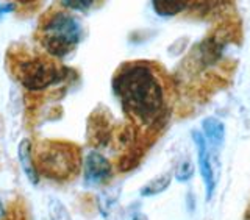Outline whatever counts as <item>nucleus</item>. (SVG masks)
<instances>
[{"instance_id":"39448f33","label":"nucleus","mask_w":250,"mask_h":220,"mask_svg":"<svg viewBox=\"0 0 250 220\" xmlns=\"http://www.w3.org/2000/svg\"><path fill=\"white\" fill-rule=\"evenodd\" d=\"M192 139L194 144L197 147V156H199V169L203 183H205V191H207V200H211L214 195L216 189V181L217 178L214 175L213 164H211V155L208 150V142L203 133L200 131H192Z\"/></svg>"},{"instance_id":"f8f14e48","label":"nucleus","mask_w":250,"mask_h":220,"mask_svg":"<svg viewBox=\"0 0 250 220\" xmlns=\"http://www.w3.org/2000/svg\"><path fill=\"white\" fill-rule=\"evenodd\" d=\"M194 175V166L189 160H185L178 164V167L175 170V178L178 181H189Z\"/></svg>"},{"instance_id":"6e6552de","label":"nucleus","mask_w":250,"mask_h":220,"mask_svg":"<svg viewBox=\"0 0 250 220\" xmlns=\"http://www.w3.org/2000/svg\"><path fill=\"white\" fill-rule=\"evenodd\" d=\"M192 3L194 0H152L153 10L160 16H175Z\"/></svg>"},{"instance_id":"9d476101","label":"nucleus","mask_w":250,"mask_h":220,"mask_svg":"<svg viewBox=\"0 0 250 220\" xmlns=\"http://www.w3.org/2000/svg\"><path fill=\"white\" fill-rule=\"evenodd\" d=\"M172 181V174L167 172L161 177H156L155 180H152L150 183H147L143 189H141V195L143 197H153V195H158L161 192H164L170 186Z\"/></svg>"},{"instance_id":"ddd939ff","label":"nucleus","mask_w":250,"mask_h":220,"mask_svg":"<svg viewBox=\"0 0 250 220\" xmlns=\"http://www.w3.org/2000/svg\"><path fill=\"white\" fill-rule=\"evenodd\" d=\"M61 5L64 8L74 11H86L97 2V0H60Z\"/></svg>"},{"instance_id":"20e7f679","label":"nucleus","mask_w":250,"mask_h":220,"mask_svg":"<svg viewBox=\"0 0 250 220\" xmlns=\"http://www.w3.org/2000/svg\"><path fill=\"white\" fill-rule=\"evenodd\" d=\"M60 70L52 61L47 60H31L28 62L21 64L19 69V80L27 89L39 91L49 88L57 80H60Z\"/></svg>"},{"instance_id":"9b49d317","label":"nucleus","mask_w":250,"mask_h":220,"mask_svg":"<svg viewBox=\"0 0 250 220\" xmlns=\"http://www.w3.org/2000/svg\"><path fill=\"white\" fill-rule=\"evenodd\" d=\"M49 214H50V220H72L67 213V209L60 200H50Z\"/></svg>"},{"instance_id":"1a4fd4ad","label":"nucleus","mask_w":250,"mask_h":220,"mask_svg":"<svg viewBox=\"0 0 250 220\" xmlns=\"http://www.w3.org/2000/svg\"><path fill=\"white\" fill-rule=\"evenodd\" d=\"M19 160L22 162V167L25 170L27 177L31 180V183H38V172L33 166V160H31V153H30V140L23 139L21 145H19Z\"/></svg>"},{"instance_id":"2eb2a0df","label":"nucleus","mask_w":250,"mask_h":220,"mask_svg":"<svg viewBox=\"0 0 250 220\" xmlns=\"http://www.w3.org/2000/svg\"><path fill=\"white\" fill-rule=\"evenodd\" d=\"M3 217V206H2V203H0V219Z\"/></svg>"},{"instance_id":"0eeeda50","label":"nucleus","mask_w":250,"mask_h":220,"mask_svg":"<svg viewBox=\"0 0 250 220\" xmlns=\"http://www.w3.org/2000/svg\"><path fill=\"white\" fill-rule=\"evenodd\" d=\"M202 131H203V136L207 139V142L213 147H219L224 142L225 127L221 120L216 119V117H207V119H203Z\"/></svg>"},{"instance_id":"4468645a","label":"nucleus","mask_w":250,"mask_h":220,"mask_svg":"<svg viewBox=\"0 0 250 220\" xmlns=\"http://www.w3.org/2000/svg\"><path fill=\"white\" fill-rule=\"evenodd\" d=\"M130 220H148V219H147V216L143 214V213H136V214H133V216H131Z\"/></svg>"},{"instance_id":"f03ea898","label":"nucleus","mask_w":250,"mask_h":220,"mask_svg":"<svg viewBox=\"0 0 250 220\" xmlns=\"http://www.w3.org/2000/svg\"><path fill=\"white\" fill-rule=\"evenodd\" d=\"M35 162L44 177L64 181L80 170V148L69 142L45 140L36 148Z\"/></svg>"},{"instance_id":"f257e3e1","label":"nucleus","mask_w":250,"mask_h":220,"mask_svg":"<svg viewBox=\"0 0 250 220\" xmlns=\"http://www.w3.org/2000/svg\"><path fill=\"white\" fill-rule=\"evenodd\" d=\"M114 92L125 113L138 123H156L166 109L164 88L155 69L147 62H131L114 77Z\"/></svg>"},{"instance_id":"dca6fc26","label":"nucleus","mask_w":250,"mask_h":220,"mask_svg":"<svg viewBox=\"0 0 250 220\" xmlns=\"http://www.w3.org/2000/svg\"><path fill=\"white\" fill-rule=\"evenodd\" d=\"M19 2H23V3H25V2H28V0H19Z\"/></svg>"},{"instance_id":"423d86ee","label":"nucleus","mask_w":250,"mask_h":220,"mask_svg":"<svg viewBox=\"0 0 250 220\" xmlns=\"http://www.w3.org/2000/svg\"><path fill=\"white\" fill-rule=\"evenodd\" d=\"M111 175V164L99 152H91L84 162V177L86 183L99 184L104 183L105 180Z\"/></svg>"},{"instance_id":"7ed1b4c3","label":"nucleus","mask_w":250,"mask_h":220,"mask_svg":"<svg viewBox=\"0 0 250 220\" xmlns=\"http://www.w3.org/2000/svg\"><path fill=\"white\" fill-rule=\"evenodd\" d=\"M82 39V23L69 13H57L41 28L42 47L53 57H64Z\"/></svg>"}]
</instances>
